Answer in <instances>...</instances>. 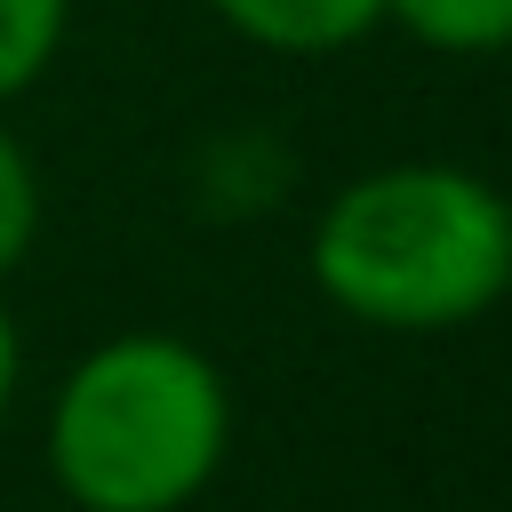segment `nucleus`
<instances>
[{"mask_svg":"<svg viewBox=\"0 0 512 512\" xmlns=\"http://www.w3.org/2000/svg\"><path fill=\"white\" fill-rule=\"evenodd\" d=\"M8 400H16V328L0 312V416H8Z\"/></svg>","mask_w":512,"mask_h":512,"instance_id":"obj_7","label":"nucleus"},{"mask_svg":"<svg viewBox=\"0 0 512 512\" xmlns=\"http://www.w3.org/2000/svg\"><path fill=\"white\" fill-rule=\"evenodd\" d=\"M32 232H40V176H32L24 144L0 128V272H16V264H24Z\"/></svg>","mask_w":512,"mask_h":512,"instance_id":"obj_6","label":"nucleus"},{"mask_svg":"<svg viewBox=\"0 0 512 512\" xmlns=\"http://www.w3.org/2000/svg\"><path fill=\"white\" fill-rule=\"evenodd\" d=\"M240 40L280 56H328L384 24V0H208Z\"/></svg>","mask_w":512,"mask_h":512,"instance_id":"obj_3","label":"nucleus"},{"mask_svg":"<svg viewBox=\"0 0 512 512\" xmlns=\"http://www.w3.org/2000/svg\"><path fill=\"white\" fill-rule=\"evenodd\" d=\"M312 280L368 328H464L512 288V200L448 160L368 168L320 208Z\"/></svg>","mask_w":512,"mask_h":512,"instance_id":"obj_1","label":"nucleus"},{"mask_svg":"<svg viewBox=\"0 0 512 512\" xmlns=\"http://www.w3.org/2000/svg\"><path fill=\"white\" fill-rule=\"evenodd\" d=\"M64 16H72V0H0V104L24 96L56 64Z\"/></svg>","mask_w":512,"mask_h":512,"instance_id":"obj_5","label":"nucleus"},{"mask_svg":"<svg viewBox=\"0 0 512 512\" xmlns=\"http://www.w3.org/2000/svg\"><path fill=\"white\" fill-rule=\"evenodd\" d=\"M384 16L440 48V56H496L512 48V0H384Z\"/></svg>","mask_w":512,"mask_h":512,"instance_id":"obj_4","label":"nucleus"},{"mask_svg":"<svg viewBox=\"0 0 512 512\" xmlns=\"http://www.w3.org/2000/svg\"><path fill=\"white\" fill-rule=\"evenodd\" d=\"M232 440V392L176 336L96 344L48 416V472L80 512H184Z\"/></svg>","mask_w":512,"mask_h":512,"instance_id":"obj_2","label":"nucleus"}]
</instances>
